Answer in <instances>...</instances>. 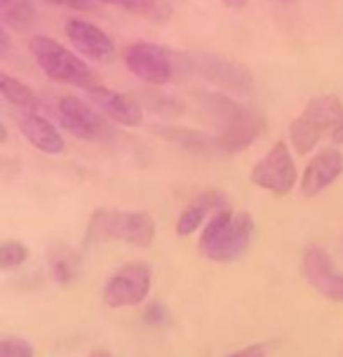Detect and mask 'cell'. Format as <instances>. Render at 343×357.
Listing matches in <instances>:
<instances>
[{
  "label": "cell",
  "instance_id": "21",
  "mask_svg": "<svg viewBox=\"0 0 343 357\" xmlns=\"http://www.w3.org/2000/svg\"><path fill=\"white\" fill-rule=\"evenodd\" d=\"M31 257V250L19 240H5L0 245V268L3 271H12V268L24 266Z\"/></svg>",
  "mask_w": 343,
  "mask_h": 357
},
{
  "label": "cell",
  "instance_id": "26",
  "mask_svg": "<svg viewBox=\"0 0 343 357\" xmlns=\"http://www.w3.org/2000/svg\"><path fill=\"white\" fill-rule=\"evenodd\" d=\"M228 357H266V346L264 343H254V346L245 348V350H238V353H233Z\"/></svg>",
  "mask_w": 343,
  "mask_h": 357
},
{
  "label": "cell",
  "instance_id": "17",
  "mask_svg": "<svg viewBox=\"0 0 343 357\" xmlns=\"http://www.w3.org/2000/svg\"><path fill=\"white\" fill-rule=\"evenodd\" d=\"M155 134H160L167 142L181 146L183 151L193 153V155H221L217 137L200 130H190V127H179V125H160L155 127Z\"/></svg>",
  "mask_w": 343,
  "mask_h": 357
},
{
  "label": "cell",
  "instance_id": "30",
  "mask_svg": "<svg viewBox=\"0 0 343 357\" xmlns=\"http://www.w3.org/2000/svg\"><path fill=\"white\" fill-rule=\"evenodd\" d=\"M90 357H111L109 353H104V350H94V353Z\"/></svg>",
  "mask_w": 343,
  "mask_h": 357
},
{
  "label": "cell",
  "instance_id": "4",
  "mask_svg": "<svg viewBox=\"0 0 343 357\" xmlns=\"http://www.w3.org/2000/svg\"><path fill=\"white\" fill-rule=\"evenodd\" d=\"M31 56L40 66V71L47 75L49 80L61 82V85H75L82 89L97 87V73L80 59L78 54L63 47L49 36H33L29 40Z\"/></svg>",
  "mask_w": 343,
  "mask_h": 357
},
{
  "label": "cell",
  "instance_id": "19",
  "mask_svg": "<svg viewBox=\"0 0 343 357\" xmlns=\"http://www.w3.org/2000/svg\"><path fill=\"white\" fill-rule=\"evenodd\" d=\"M0 22L17 33H26L36 26L38 12L31 0H0Z\"/></svg>",
  "mask_w": 343,
  "mask_h": 357
},
{
  "label": "cell",
  "instance_id": "23",
  "mask_svg": "<svg viewBox=\"0 0 343 357\" xmlns=\"http://www.w3.org/2000/svg\"><path fill=\"white\" fill-rule=\"evenodd\" d=\"M0 357H33V346L24 339L8 336L0 341Z\"/></svg>",
  "mask_w": 343,
  "mask_h": 357
},
{
  "label": "cell",
  "instance_id": "5",
  "mask_svg": "<svg viewBox=\"0 0 343 357\" xmlns=\"http://www.w3.org/2000/svg\"><path fill=\"white\" fill-rule=\"evenodd\" d=\"M343 120V104L334 94L313 97L289 125V139L298 155H308L320 142L322 134L332 132Z\"/></svg>",
  "mask_w": 343,
  "mask_h": 357
},
{
  "label": "cell",
  "instance_id": "18",
  "mask_svg": "<svg viewBox=\"0 0 343 357\" xmlns=\"http://www.w3.org/2000/svg\"><path fill=\"white\" fill-rule=\"evenodd\" d=\"M49 275L56 284H71L73 280L80 278L82 259L80 254L68 245H54L47 254Z\"/></svg>",
  "mask_w": 343,
  "mask_h": 357
},
{
  "label": "cell",
  "instance_id": "6",
  "mask_svg": "<svg viewBox=\"0 0 343 357\" xmlns=\"http://www.w3.org/2000/svg\"><path fill=\"white\" fill-rule=\"evenodd\" d=\"M179 59L186 71L212 82V85H219L240 94H250L254 87L250 68L240 61L228 59V56L212 54V52H188V54H179Z\"/></svg>",
  "mask_w": 343,
  "mask_h": 357
},
{
  "label": "cell",
  "instance_id": "27",
  "mask_svg": "<svg viewBox=\"0 0 343 357\" xmlns=\"http://www.w3.org/2000/svg\"><path fill=\"white\" fill-rule=\"evenodd\" d=\"M10 52V29L3 26L0 29V54H8Z\"/></svg>",
  "mask_w": 343,
  "mask_h": 357
},
{
  "label": "cell",
  "instance_id": "8",
  "mask_svg": "<svg viewBox=\"0 0 343 357\" xmlns=\"http://www.w3.org/2000/svg\"><path fill=\"white\" fill-rule=\"evenodd\" d=\"M125 66L135 78L146 85H167L174 75V56L167 47L155 43H132L125 50Z\"/></svg>",
  "mask_w": 343,
  "mask_h": 357
},
{
  "label": "cell",
  "instance_id": "22",
  "mask_svg": "<svg viewBox=\"0 0 343 357\" xmlns=\"http://www.w3.org/2000/svg\"><path fill=\"white\" fill-rule=\"evenodd\" d=\"M97 3L116 5V8H123L127 12H137V15H148V17L167 15V8H165L160 0H97Z\"/></svg>",
  "mask_w": 343,
  "mask_h": 357
},
{
  "label": "cell",
  "instance_id": "10",
  "mask_svg": "<svg viewBox=\"0 0 343 357\" xmlns=\"http://www.w3.org/2000/svg\"><path fill=\"white\" fill-rule=\"evenodd\" d=\"M56 118L63 130L82 142H99L109 134V125L94 108L78 97H61L56 101Z\"/></svg>",
  "mask_w": 343,
  "mask_h": 357
},
{
  "label": "cell",
  "instance_id": "12",
  "mask_svg": "<svg viewBox=\"0 0 343 357\" xmlns=\"http://www.w3.org/2000/svg\"><path fill=\"white\" fill-rule=\"evenodd\" d=\"M63 31H66L68 43H71L80 54H85L87 59L109 61L113 59V54H116V45H113L109 33L101 31L99 26H94V24L85 22V19H78V17L68 19Z\"/></svg>",
  "mask_w": 343,
  "mask_h": 357
},
{
  "label": "cell",
  "instance_id": "28",
  "mask_svg": "<svg viewBox=\"0 0 343 357\" xmlns=\"http://www.w3.org/2000/svg\"><path fill=\"white\" fill-rule=\"evenodd\" d=\"M332 139H334L336 144H343V120L332 130Z\"/></svg>",
  "mask_w": 343,
  "mask_h": 357
},
{
  "label": "cell",
  "instance_id": "20",
  "mask_svg": "<svg viewBox=\"0 0 343 357\" xmlns=\"http://www.w3.org/2000/svg\"><path fill=\"white\" fill-rule=\"evenodd\" d=\"M0 94L10 106L19 108V111H38V97L29 85L22 80L12 78L10 73H0Z\"/></svg>",
  "mask_w": 343,
  "mask_h": 357
},
{
  "label": "cell",
  "instance_id": "29",
  "mask_svg": "<svg viewBox=\"0 0 343 357\" xmlns=\"http://www.w3.org/2000/svg\"><path fill=\"white\" fill-rule=\"evenodd\" d=\"M224 5H228V8H233V10H240V8H245L247 5V0H221Z\"/></svg>",
  "mask_w": 343,
  "mask_h": 357
},
{
  "label": "cell",
  "instance_id": "14",
  "mask_svg": "<svg viewBox=\"0 0 343 357\" xmlns=\"http://www.w3.org/2000/svg\"><path fill=\"white\" fill-rule=\"evenodd\" d=\"M343 174V155L336 149L320 151L301 174V195L315 197Z\"/></svg>",
  "mask_w": 343,
  "mask_h": 357
},
{
  "label": "cell",
  "instance_id": "15",
  "mask_svg": "<svg viewBox=\"0 0 343 357\" xmlns=\"http://www.w3.org/2000/svg\"><path fill=\"white\" fill-rule=\"evenodd\" d=\"M17 125L26 137V142L45 155H61L66 151V142H63L61 132L38 111H19Z\"/></svg>",
  "mask_w": 343,
  "mask_h": 357
},
{
  "label": "cell",
  "instance_id": "2",
  "mask_svg": "<svg viewBox=\"0 0 343 357\" xmlns=\"http://www.w3.org/2000/svg\"><path fill=\"white\" fill-rule=\"evenodd\" d=\"M254 240V219L250 212H233L231 207L219 209L205 223L198 250L205 259L231 264L250 250Z\"/></svg>",
  "mask_w": 343,
  "mask_h": 357
},
{
  "label": "cell",
  "instance_id": "13",
  "mask_svg": "<svg viewBox=\"0 0 343 357\" xmlns=\"http://www.w3.org/2000/svg\"><path fill=\"white\" fill-rule=\"evenodd\" d=\"M87 97L94 106L104 113L106 118L113 120L118 125H125V127H137L142 125L144 120V108L137 104L132 97H127L123 92H116V89H109V87H90L87 89Z\"/></svg>",
  "mask_w": 343,
  "mask_h": 357
},
{
  "label": "cell",
  "instance_id": "25",
  "mask_svg": "<svg viewBox=\"0 0 343 357\" xmlns=\"http://www.w3.org/2000/svg\"><path fill=\"white\" fill-rule=\"evenodd\" d=\"M146 320L151 324H165L167 322V310H165L162 303H151L148 308H146Z\"/></svg>",
  "mask_w": 343,
  "mask_h": 357
},
{
  "label": "cell",
  "instance_id": "1",
  "mask_svg": "<svg viewBox=\"0 0 343 357\" xmlns=\"http://www.w3.org/2000/svg\"><path fill=\"white\" fill-rule=\"evenodd\" d=\"M200 108L217 127V144L221 153H240L264 132L266 120L254 108L238 104L221 92H200Z\"/></svg>",
  "mask_w": 343,
  "mask_h": 357
},
{
  "label": "cell",
  "instance_id": "16",
  "mask_svg": "<svg viewBox=\"0 0 343 357\" xmlns=\"http://www.w3.org/2000/svg\"><path fill=\"white\" fill-rule=\"evenodd\" d=\"M224 207H228V200L224 193H219V190H207V193L195 195L193 200L181 209L179 219H176V235H179V238L193 235L202 223H207L219 209H224Z\"/></svg>",
  "mask_w": 343,
  "mask_h": 357
},
{
  "label": "cell",
  "instance_id": "9",
  "mask_svg": "<svg viewBox=\"0 0 343 357\" xmlns=\"http://www.w3.org/2000/svg\"><path fill=\"white\" fill-rule=\"evenodd\" d=\"M151 268L146 264H125L104 284V303L109 308H135L151 291Z\"/></svg>",
  "mask_w": 343,
  "mask_h": 357
},
{
  "label": "cell",
  "instance_id": "3",
  "mask_svg": "<svg viewBox=\"0 0 343 357\" xmlns=\"http://www.w3.org/2000/svg\"><path fill=\"white\" fill-rule=\"evenodd\" d=\"M87 242H111L120 240L135 247L153 245L155 240V219L144 209L125 212V209H109L101 207L92 212L87 221Z\"/></svg>",
  "mask_w": 343,
  "mask_h": 357
},
{
  "label": "cell",
  "instance_id": "7",
  "mask_svg": "<svg viewBox=\"0 0 343 357\" xmlns=\"http://www.w3.org/2000/svg\"><path fill=\"white\" fill-rule=\"evenodd\" d=\"M298 181V172L289 146L284 142H275L270 151L252 167V183L273 195H289Z\"/></svg>",
  "mask_w": 343,
  "mask_h": 357
},
{
  "label": "cell",
  "instance_id": "11",
  "mask_svg": "<svg viewBox=\"0 0 343 357\" xmlns=\"http://www.w3.org/2000/svg\"><path fill=\"white\" fill-rule=\"evenodd\" d=\"M303 278L320 296L334 303H343V273L336 271L332 257L322 247H308L301 261Z\"/></svg>",
  "mask_w": 343,
  "mask_h": 357
},
{
  "label": "cell",
  "instance_id": "31",
  "mask_svg": "<svg viewBox=\"0 0 343 357\" xmlns=\"http://www.w3.org/2000/svg\"><path fill=\"white\" fill-rule=\"evenodd\" d=\"M280 3H294V0H280Z\"/></svg>",
  "mask_w": 343,
  "mask_h": 357
},
{
  "label": "cell",
  "instance_id": "24",
  "mask_svg": "<svg viewBox=\"0 0 343 357\" xmlns=\"http://www.w3.org/2000/svg\"><path fill=\"white\" fill-rule=\"evenodd\" d=\"M49 5H59V8H68V10H82V12H90L94 10L97 0H45Z\"/></svg>",
  "mask_w": 343,
  "mask_h": 357
}]
</instances>
